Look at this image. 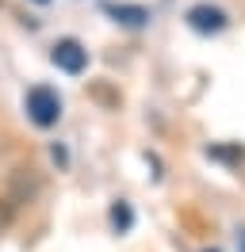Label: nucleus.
Instances as JSON below:
<instances>
[{
  "mask_svg": "<svg viewBox=\"0 0 245 252\" xmlns=\"http://www.w3.org/2000/svg\"><path fill=\"white\" fill-rule=\"evenodd\" d=\"M27 119L35 126L50 130V126L61 119V95L54 92V88H46V84L31 88V92H27Z\"/></svg>",
  "mask_w": 245,
  "mask_h": 252,
  "instance_id": "nucleus-1",
  "label": "nucleus"
},
{
  "mask_svg": "<svg viewBox=\"0 0 245 252\" xmlns=\"http://www.w3.org/2000/svg\"><path fill=\"white\" fill-rule=\"evenodd\" d=\"M50 62L58 65L61 73L77 77V73H84V65H88V50L81 46L77 38H61L58 46H54V54H50Z\"/></svg>",
  "mask_w": 245,
  "mask_h": 252,
  "instance_id": "nucleus-2",
  "label": "nucleus"
},
{
  "mask_svg": "<svg viewBox=\"0 0 245 252\" xmlns=\"http://www.w3.org/2000/svg\"><path fill=\"white\" fill-rule=\"evenodd\" d=\"M188 27L199 34H218L226 27V12L222 8H211V4H196L192 12H188Z\"/></svg>",
  "mask_w": 245,
  "mask_h": 252,
  "instance_id": "nucleus-3",
  "label": "nucleus"
},
{
  "mask_svg": "<svg viewBox=\"0 0 245 252\" xmlns=\"http://www.w3.org/2000/svg\"><path fill=\"white\" fill-rule=\"evenodd\" d=\"M107 16L119 19V23H126V27H142V23L150 19V12H146L142 4H111V8H107Z\"/></svg>",
  "mask_w": 245,
  "mask_h": 252,
  "instance_id": "nucleus-4",
  "label": "nucleus"
},
{
  "mask_svg": "<svg viewBox=\"0 0 245 252\" xmlns=\"http://www.w3.org/2000/svg\"><path fill=\"white\" fill-rule=\"evenodd\" d=\"M111 221H115V229H130V221H134L130 206H126V203H115V206H111Z\"/></svg>",
  "mask_w": 245,
  "mask_h": 252,
  "instance_id": "nucleus-5",
  "label": "nucleus"
},
{
  "mask_svg": "<svg viewBox=\"0 0 245 252\" xmlns=\"http://www.w3.org/2000/svg\"><path fill=\"white\" fill-rule=\"evenodd\" d=\"M238 252H245V229H238Z\"/></svg>",
  "mask_w": 245,
  "mask_h": 252,
  "instance_id": "nucleus-6",
  "label": "nucleus"
},
{
  "mask_svg": "<svg viewBox=\"0 0 245 252\" xmlns=\"http://www.w3.org/2000/svg\"><path fill=\"white\" fill-rule=\"evenodd\" d=\"M35 4H50V0H35Z\"/></svg>",
  "mask_w": 245,
  "mask_h": 252,
  "instance_id": "nucleus-7",
  "label": "nucleus"
}]
</instances>
